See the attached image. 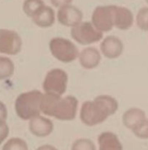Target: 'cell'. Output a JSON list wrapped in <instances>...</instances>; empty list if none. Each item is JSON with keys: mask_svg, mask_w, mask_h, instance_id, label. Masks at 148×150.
Returning a JSON list of instances; mask_svg holds the SVG:
<instances>
[{"mask_svg": "<svg viewBox=\"0 0 148 150\" xmlns=\"http://www.w3.org/2000/svg\"><path fill=\"white\" fill-rule=\"evenodd\" d=\"M43 94L37 90L24 92L18 95L15 101L17 116L23 120H30L40 115L41 105Z\"/></svg>", "mask_w": 148, "mask_h": 150, "instance_id": "3", "label": "cell"}, {"mask_svg": "<svg viewBox=\"0 0 148 150\" xmlns=\"http://www.w3.org/2000/svg\"><path fill=\"white\" fill-rule=\"evenodd\" d=\"M32 20L38 27L48 28L54 24L56 13L53 8L45 5L32 18Z\"/></svg>", "mask_w": 148, "mask_h": 150, "instance_id": "14", "label": "cell"}, {"mask_svg": "<svg viewBox=\"0 0 148 150\" xmlns=\"http://www.w3.org/2000/svg\"><path fill=\"white\" fill-rule=\"evenodd\" d=\"M102 54L108 59H116L122 55L124 45L120 38L114 35L107 36L100 44Z\"/></svg>", "mask_w": 148, "mask_h": 150, "instance_id": "10", "label": "cell"}, {"mask_svg": "<svg viewBox=\"0 0 148 150\" xmlns=\"http://www.w3.org/2000/svg\"><path fill=\"white\" fill-rule=\"evenodd\" d=\"M133 24V15L131 11L125 7L117 6L114 13V27L120 30H127Z\"/></svg>", "mask_w": 148, "mask_h": 150, "instance_id": "13", "label": "cell"}, {"mask_svg": "<svg viewBox=\"0 0 148 150\" xmlns=\"http://www.w3.org/2000/svg\"><path fill=\"white\" fill-rule=\"evenodd\" d=\"M73 0H50L52 5L56 8H61L65 5H70Z\"/></svg>", "mask_w": 148, "mask_h": 150, "instance_id": "24", "label": "cell"}, {"mask_svg": "<svg viewBox=\"0 0 148 150\" xmlns=\"http://www.w3.org/2000/svg\"><path fill=\"white\" fill-rule=\"evenodd\" d=\"M78 100L73 96L45 94L41 105L43 114L52 116L58 120L72 121L75 119L78 111Z\"/></svg>", "mask_w": 148, "mask_h": 150, "instance_id": "2", "label": "cell"}, {"mask_svg": "<svg viewBox=\"0 0 148 150\" xmlns=\"http://www.w3.org/2000/svg\"><path fill=\"white\" fill-rule=\"evenodd\" d=\"M69 77L61 69H53L47 72L43 82V89L46 94L62 96L66 92Z\"/></svg>", "mask_w": 148, "mask_h": 150, "instance_id": "5", "label": "cell"}, {"mask_svg": "<svg viewBox=\"0 0 148 150\" xmlns=\"http://www.w3.org/2000/svg\"><path fill=\"white\" fill-rule=\"evenodd\" d=\"M36 150H58L57 149L55 146L52 145H49V144H45V145H42L41 146H39L38 148Z\"/></svg>", "mask_w": 148, "mask_h": 150, "instance_id": "26", "label": "cell"}, {"mask_svg": "<svg viewBox=\"0 0 148 150\" xmlns=\"http://www.w3.org/2000/svg\"><path fill=\"white\" fill-rule=\"evenodd\" d=\"M29 129L33 135L43 138L48 136L53 132L54 125L50 119L39 115L30 119Z\"/></svg>", "mask_w": 148, "mask_h": 150, "instance_id": "11", "label": "cell"}, {"mask_svg": "<svg viewBox=\"0 0 148 150\" xmlns=\"http://www.w3.org/2000/svg\"><path fill=\"white\" fill-rule=\"evenodd\" d=\"M145 1H146V2H147V3L148 4V0H145Z\"/></svg>", "mask_w": 148, "mask_h": 150, "instance_id": "27", "label": "cell"}, {"mask_svg": "<svg viewBox=\"0 0 148 150\" xmlns=\"http://www.w3.org/2000/svg\"><path fill=\"white\" fill-rule=\"evenodd\" d=\"M10 129L6 120L0 119V145L5 141L9 135Z\"/></svg>", "mask_w": 148, "mask_h": 150, "instance_id": "23", "label": "cell"}, {"mask_svg": "<svg viewBox=\"0 0 148 150\" xmlns=\"http://www.w3.org/2000/svg\"><path fill=\"white\" fill-rule=\"evenodd\" d=\"M2 150H29L28 145L20 138H11L4 144Z\"/></svg>", "mask_w": 148, "mask_h": 150, "instance_id": "19", "label": "cell"}, {"mask_svg": "<svg viewBox=\"0 0 148 150\" xmlns=\"http://www.w3.org/2000/svg\"><path fill=\"white\" fill-rule=\"evenodd\" d=\"M116 5L98 6L91 16V23L97 30L102 33L111 31L114 27Z\"/></svg>", "mask_w": 148, "mask_h": 150, "instance_id": "7", "label": "cell"}, {"mask_svg": "<svg viewBox=\"0 0 148 150\" xmlns=\"http://www.w3.org/2000/svg\"><path fill=\"white\" fill-rule=\"evenodd\" d=\"M136 24L140 30L148 31V7L139 10L136 15Z\"/></svg>", "mask_w": 148, "mask_h": 150, "instance_id": "20", "label": "cell"}, {"mask_svg": "<svg viewBox=\"0 0 148 150\" xmlns=\"http://www.w3.org/2000/svg\"><path fill=\"white\" fill-rule=\"evenodd\" d=\"M43 6V0H24L23 3V11L30 18H33Z\"/></svg>", "mask_w": 148, "mask_h": 150, "instance_id": "18", "label": "cell"}, {"mask_svg": "<svg viewBox=\"0 0 148 150\" xmlns=\"http://www.w3.org/2000/svg\"><path fill=\"white\" fill-rule=\"evenodd\" d=\"M15 65L8 57L0 56V80H7L14 75Z\"/></svg>", "mask_w": 148, "mask_h": 150, "instance_id": "17", "label": "cell"}, {"mask_svg": "<svg viewBox=\"0 0 148 150\" xmlns=\"http://www.w3.org/2000/svg\"><path fill=\"white\" fill-rule=\"evenodd\" d=\"M22 40L18 33L8 29H0V53L16 55L21 52Z\"/></svg>", "mask_w": 148, "mask_h": 150, "instance_id": "8", "label": "cell"}, {"mask_svg": "<svg viewBox=\"0 0 148 150\" xmlns=\"http://www.w3.org/2000/svg\"><path fill=\"white\" fill-rule=\"evenodd\" d=\"M71 150H96V146L90 139L80 138L73 143Z\"/></svg>", "mask_w": 148, "mask_h": 150, "instance_id": "21", "label": "cell"}, {"mask_svg": "<svg viewBox=\"0 0 148 150\" xmlns=\"http://www.w3.org/2000/svg\"><path fill=\"white\" fill-rule=\"evenodd\" d=\"M71 35L76 42L82 45H90L97 43L103 37L102 32L97 30L89 21L81 22L72 27Z\"/></svg>", "mask_w": 148, "mask_h": 150, "instance_id": "6", "label": "cell"}, {"mask_svg": "<svg viewBox=\"0 0 148 150\" xmlns=\"http://www.w3.org/2000/svg\"><path fill=\"white\" fill-rule=\"evenodd\" d=\"M83 13L79 8L72 5H67L59 8L58 11V21L66 27H74L82 22Z\"/></svg>", "mask_w": 148, "mask_h": 150, "instance_id": "9", "label": "cell"}, {"mask_svg": "<svg viewBox=\"0 0 148 150\" xmlns=\"http://www.w3.org/2000/svg\"><path fill=\"white\" fill-rule=\"evenodd\" d=\"M145 119L146 114L143 110L137 108H132L124 112L122 122L127 129L133 130Z\"/></svg>", "mask_w": 148, "mask_h": 150, "instance_id": "15", "label": "cell"}, {"mask_svg": "<svg viewBox=\"0 0 148 150\" xmlns=\"http://www.w3.org/2000/svg\"><path fill=\"white\" fill-rule=\"evenodd\" d=\"M119 104L117 99L109 95H100L93 101L83 103L80 118L84 125L88 127L103 123L117 111Z\"/></svg>", "mask_w": 148, "mask_h": 150, "instance_id": "1", "label": "cell"}, {"mask_svg": "<svg viewBox=\"0 0 148 150\" xmlns=\"http://www.w3.org/2000/svg\"><path fill=\"white\" fill-rule=\"evenodd\" d=\"M49 50L55 58L64 63H69L76 60L79 56L78 47L70 40L57 37L50 40Z\"/></svg>", "mask_w": 148, "mask_h": 150, "instance_id": "4", "label": "cell"}, {"mask_svg": "<svg viewBox=\"0 0 148 150\" xmlns=\"http://www.w3.org/2000/svg\"><path fill=\"white\" fill-rule=\"evenodd\" d=\"M98 144L99 150H122V145L114 132H102L98 137Z\"/></svg>", "mask_w": 148, "mask_h": 150, "instance_id": "16", "label": "cell"}, {"mask_svg": "<svg viewBox=\"0 0 148 150\" xmlns=\"http://www.w3.org/2000/svg\"><path fill=\"white\" fill-rule=\"evenodd\" d=\"M100 61V53L94 47H87L79 54L80 64L85 69H95L99 66Z\"/></svg>", "mask_w": 148, "mask_h": 150, "instance_id": "12", "label": "cell"}, {"mask_svg": "<svg viewBox=\"0 0 148 150\" xmlns=\"http://www.w3.org/2000/svg\"><path fill=\"white\" fill-rule=\"evenodd\" d=\"M135 135L141 139H148V119L142 121L136 127L132 130Z\"/></svg>", "mask_w": 148, "mask_h": 150, "instance_id": "22", "label": "cell"}, {"mask_svg": "<svg viewBox=\"0 0 148 150\" xmlns=\"http://www.w3.org/2000/svg\"><path fill=\"white\" fill-rule=\"evenodd\" d=\"M8 117V109L2 101H0V119L6 120Z\"/></svg>", "mask_w": 148, "mask_h": 150, "instance_id": "25", "label": "cell"}]
</instances>
